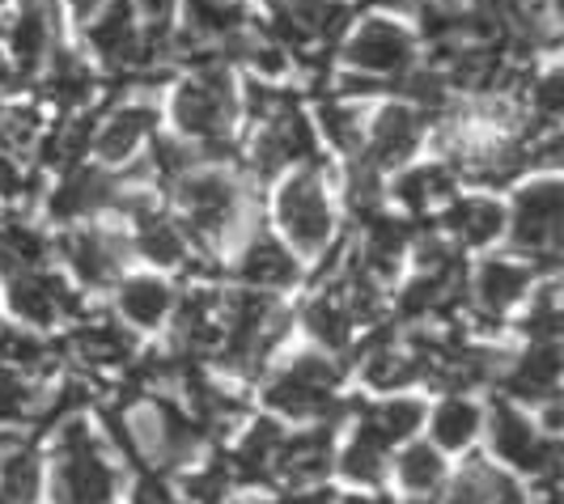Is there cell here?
Instances as JSON below:
<instances>
[{
  "label": "cell",
  "mask_w": 564,
  "mask_h": 504,
  "mask_svg": "<svg viewBox=\"0 0 564 504\" xmlns=\"http://www.w3.org/2000/svg\"><path fill=\"white\" fill-rule=\"evenodd\" d=\"M238 89L229 81L226 64L221 59H208L199 64L196 77L178 85L174 94V123L183 136H192L199 149V157H226L234 141V119H238Z\"/></svg>",
  "instance_id": "cell-1"
},
{
  "label": "cell",
  "mask_w": 564,
  "mask_h": 504,
  "mask_svg": "<svg viewBox=\"0 0 564 504\" xmlns=\"http://www.w3.org/2000/svg\"><path fill=\"white\" fill-rule=\"evenodd\" d=\"M170 196L183 212V229L196 242H221L247 212V191L226 169H187L170 183Z\"/></svg>",
  "instance_id": "cell-2"
},
{
  "label": "cell",
  "mask_w": 564,
  "mask_h": 504,
  "mask_svg": "<svg viewBox=\"0 0 564 504\" xmlns=\"http://www.w3.org/2000/svg\"><path fill=\"white\" fill-rule=\"evenodd\" d=\"M56 471H52V501L56 504H111L115 467L102 453V441L85 420L56 424Z\"/></svg>",
  "instance_id": "cell-3"
},
{
  "label": "cell",
  "mask_w": 564,
  "mask_h": 504,
  "mask_svg": "<svg viewBox=\"0 0 564 504\" xmlns=\"http://www.w3.org/2000/svg\"><path fill=\"white\" fill-rule=\"evenodd\" d=\"M276 221L289 238V251L297 254H323L332 233H336V212L327 199V169L302 166L293 178H284L276 196Z\"/></svg>",
  "instance_id": "cell-4"
},
{
  "label": "cell",
  "mask_w": 564,
  "mask_h": 504,
  "mask_svg": "<svg viewBox=\"0 0 564 504\" xmlns=\"http://www.w3.org/2000/svg\"><path fill=\"white\" fill-rule=\"evenodd\" d=\"M336 386L339 364L323 352H302L268 382L263 398L289 420H327V412L336 407Z\"/></svg>",
  "instance_id": "cell-5"
},
{
  "label": "cell",
  "mask_w": 564,
  "mask_h": 504,
  "mask_svg": "<svg viewBox=\"0 0 564 504\" xmlns=\"http://www.w3.org/2000/svg\"><path fill=\"white\" fill-rule=\"evenodd\" d=\"M509 242L518 254H535L543 263H556L561 251V183L556 174L527 183L513 199Z\"/></svg>",
  "instance_id": "cell-6"
},
{
  "label": "cell",
  "mask_w": 564,
  "mask_h": 504,
  "mask_svg": "<svg viewBox=\"0 0 564 504\" xmlns=\"http://www.w3.org/2000/svg\"><path fill=\"white\" fill-rule=\"evenodd\" d=\"M339 56L348 68L369 77H403L408 68H416V34L391 18H366L348 30Z\"/></svg>",
  "instance_id": "cell-7"
},
{
  "label": "cell",
  "mask_w": 564,
  "mask_h": 504,
  "mask_svg": "<svg viewBox=\"0 0 564 504\" xmlns=\"http://www.w3.org/2000/svg\"><path fill=\"white\" fill-rule=\"evenodd\" d=\"M344 26H348V4L339 0H268V39L293 52L336 43Z\"/></svg>",
  "instance_id": "cell-8"
},
{
  "label": "cell",
  "mask_w": 564,
  "mask_h": 504,
  "mask_svg": "<svg viewBox=\"0 0 564 504\" xmlns=\"http://www.w3.org/2000/svg\"><path fill=\"white\" fill-rule=\"evenodd\" d=\"M56 251L64 254V263L73 267V276L85 288H102L123 272L128 238H119L107 224H73L59 233Z\"/></svg>",
  "instance_id": "cell-9"
},
{
  "label": "cell",
  "mask_w": 564,
  "mask_h": 504,
  "mask_svg": "<svg viewBox=\"0 0 564 504\" xmlns=\"http://www.w3.org/2000/svg\"><path fill=\"white\" fill-rule=\"evenodd\" d=\"M424 123H429V119H424L416 107H408V102H387L382 111L369 119L366 141H361V153H357V157H366L373 169L403 166V162L416 153V144H421Z\"/></svg>",
  "instance_id": "cell-10"
},
{
  "label": "cell",
  "mask_w": 564,
  "mask_h": 504,
  "mask_svg": "<svg viewBox=\"0 0 564 504\" xmlns=\"http://www.w3.org/2000/svg\"><path fill=\"white\" fill-rule=\"evenodd\" d=\"M492 453L506 458L509 467H518V471H531V475H543V471L561 467L556 441H543L513 403H497L492 407Z\"/></svg>",
  "instance_id": "cell-11"
},
{
  "label": "cell",
  "mask_w": 564,
  "mask_h": 504,
  "mask_svg": "<svg viewBox=\"0 0 564 504\" xmlns=\"http://www.w3.org/2000/svg\"><path fill=\"white\" fill-rule=\"evenodd\" d=\"M9 306L30 327H52L59 314H77L82 297L59 281V276H52V272L26 267V272H13L9 276Z\"/></svg>",
  "instance_id": "cell-12"
},
{
  "label": "cell",
  "mask_w": 564,
  "mask_h": 504,
  "mask_svg": "<svg viewBox=\"0 0 564 504\" xmlns=\"http://www.w3.org/2000/svg\"><path fill=\"white\" fill-rule=\"evenodd\" d=\"M119 196V178H111L102 166H73L64 169L52 196H47V212L56 221H85V217H98L107 212Z\"/></svg>",
  "instance_id": "cell-13"
},
{
  "label": "cell",
  "mask_w": 564,
  "mask_h": 504,
  "mask_svg": "<svg viewBox=\"0 0 564 504\" xmlns=\"http://www.w3.org/2000/svg\"><path fill=\"white\" fill-rule=\"evenodd\" d=\"M332 441H336V428L332 420H318L306 432H293L284 437L276 458H272V479L293 483V487H306L332 471Z\"/></svg>",
  "instance_id": "cell-14"
},
{
  "label": "cell",
  "mask_w": 564,
  "mask_h": 504,
  "mask_svg": "<svg viewBox=\"0 0 564 504\" xmlns=\"http://www.w3.org/2000/svg\"><path fill=\"white\" fill-rule=\"evenodd\" d=\"M158 132V107L153 102H123L115 107L98 128H94V141L89 149L98 153V162L119 166V162H132L137 149Z\"/></svg>",
  "instance_id": "cell-15"
},
{
  "label": "cell",
  "mask_w": 564,
  "mask_h": 504,
  "mask_svg": "<svg viewBox=\"0 0 564 504\" xmlns=\"http://www.w3.org/2000/svg\"><path fill=\"white\" fill-rule=\"evenodd\" d=\"M9 64L18 77H34L43 68V59L56 43V13L39 9V4H22L9 22Z\"/></svg>",
  "instance_id": "cell-16"
},
{
  "label": "cell",
  "mask_w": 564,
  "mask_h": 504,
  "mask_svg": "<svg viewBox=\"0 0 564 504\" xmlns=\"http://www.w3.org/2000/svg\"><path fill=\"white\" fill-rule=\"evenodd\" d=\"M297 254L284 246L281 238H272V233H251V242L242 246V259H238V281L247 284V288H268V293H276V288H289V284L297 281Z\"/></svg>",
  "instance_id": "cell-17"
},
{
  "label": "cell",
  "mask_w": 564,
  "mask_h": 504,
  "mask_svg": "<svg viewBox=\"0 0 564 504\" xmlns=\"http://www.w3.org/2000/svg\"><path fill=\"white\" fill-rule=\"evenodd\" d=\"M247 22H251V13H247L242 0H187L183 4V34H178V43L204 52L199 43L217 47V43H226L234 34H242Z\"/></svg>",
  "instance_id": "cell-18"
},
{
  "label": "cell",
  "mask_w": 564,
  "mask_h": 504,
  "mask_svg": "<svg viewBox=\"0 0 564 504\" xmlns=\"http://www.w3.org/2000/svg\"><path fill=\"white\" fill-rule=\"evenodd\" d=\"M501 386L513 398H531V403H547L556 398L561 386V352H556V339L552 343H531V352L513 357L501 373Z\"/></svg>",
  "instance_id": "cell-19"
},
{
  "label": "cell",
  "mask_w": 564,
  "mask_h": 504,
  "mask_svg": "<svg viewBox=\"0 0 564 504\" xmlns=\"http://www.w3.org/2000/svg\"><path fill=\"white\" fill-rule=\"evenodd\" d=\"M43 98L47 102H56V107H64V111H77V107H85L89 98H94V73H89V64H85L73 47H56L52 43V52H47V59H43Z\"/></svg>",
  "instance_id": "cell-20"
},
{
  "label": "cell",
  "mask_w": 564,
  "mask_h": 504,
  "mask_svg": "<svg viewBox=\"0 0 564 504\" xmlns=\"http://www.w3.org/2000/svg\"><path fill=\"white\" fill-rule=\"evenodd\" d=\"M531 284H535V267H527L518 259H484L476 267L471 293H476V306L484 314H501L513 302H522Z\"/></svg>",
  "instance_id": "cell-21"
},
{
  "label": "cell",
  "mask_w": 564,
  "mask_h": 504,
  "mask_svg": "<svg viewBox=\"0 0 564 504\" xmlns=\"http://www.w3.org/2000/svg\"><path fill=\"white\" fill-rule=\"evenodd\" d=\"M446 233H451L454 246H488L501 229H506V212L497 199H484V196H467V199H454L446 208Z\"/></svg>",
  "instance_id": "cell-22"
},
{
  "label": "cell",
  "mask_w": 564,
  "mask_h": 504,
  "mask_svg": "<svg viewBox=\"0 0 564 504\" xmlns=\"http://www.w3.org/2000/svg\"><path fill=\"white\" fill-rule=\"evenodd\" d=\"M132 336L115 322V318H94V322H82L73 331V352L77 361L89 364V369H111V364H128L132 361Z\"/></svg>",
  "instance_id": "cell-23"
},
{
  "label": "cell",
  "mask_w": 564,
  "mask_h": 504,
  "mask_svg": "<svg viewBox=\"0 0 564 504\" xmlns=\"http://www.w3.org/2000/svg\"><path fill=\"white\" fill-rule=\"evenodd\" d=\"M170 309H174V293L158 276H132V281L119 284V314L132 327L149 331V327H158L166 318Z\"/></svg>",
  "instance_id": "cell-24"
},
{
  "label": "cell",
  "mask_w": 564,
  "mask_h": 504,
  "mask_svg": "<svg viewBox=\"0 0 564 504\" xmlns=\"http://www.w3.org/2000/svg\"><path fill=\"white\" fill-rule=\"evenodd\" d=\"M137 251L158 267H178L187 259V229L162 217L158 208L137 217Z\"/></svg>",
  "instance_id": "cell-25"
},
{
  "label": "cell",
  "mask_w": 564,
  "mask_h": 504,
  "mask_svg": "<svg viewBox=\"0 0 564 504\" xmlns=\"http://www.w3.org/2000/svg\"><path fill=\"white\" fill-rule=\"evenodd\" d=\"M302 322H306V331H311L327 352H344L348 343H352V314L344 306V297H339V284L336 293H318L306 314H302Z\"/></svg>",
  "instance_id": "cell-26"
},
{
  "label": "cell",
  "mask_w": 564,
  "mask_h": 504,
  "mask_svg": "<svg viewBox=\"0 0 564 504\" xmlns=\"http://www.w3.org/2000/svg\"><path fill=\"white\" fill-rule=\"evenodd\" d=\"M387 453H391V446H387L369 424H361V428H357V437L339 449L336 467H339V475L344 479L373 487V483H382V475H387Z\"/></svg>",
  "instance_id": "cell-27"
},
{
  "label": "cell",
  "mask_w": 564,
  "mask_h": 504,
  "mask_svg": "<svg viewBox=\"0 0 564 504\" xmlns=\"http://www.w3.org/2000/svg\"><path fill=\"white\" fill-rule=\"evenodd\" d=\"M284 441V428L276 420H259L247 432V441L234 449V458H229V471L238 479H272V458H276V449Z\"/></svg>",
  "instance_id": "cell-28"
},
{
  "label": "cell",
  "mask_w": 564,
  "mask_h": 504,
  "mask_svg": "<svg viewBox=\"0 0 564 504\" xmlns=\"http://www.w3.org/2000/svg\"><path fill=\"white\" fill-rule=\"evenodd\" d=\"M395 199L408 212H429L442 199H454V174L446 166H416L395 178Z\"/></svg>",
  "instance_id": "cell-29"
},
{
  "label": "cell",
  "mask_w": 564,
  "mask_h": 504,
  "mask_svg": "<svg viewBox=\"0 0 564 504\" xmlns=\"http://www.w3.org/2000/svg\"><path fill=\"white\" fill-rule=\"evenodd\" d=\"M318 128L323 136L336 144L339 153L357 157L361 153V141H366V114L352 98H339V102H323L318 107Z\"/></svg>",
  "instance_id": "cell-30"
},
{
  "label": "cell",
  "mask_w": 564,
  "mask_h": 504,
  "mask_svg": "<svg viewBox=\"0 0 564 504\" xmlns=\"http://www.w3.org/2000/svg\"><path fill=\"white\" fill-rule=\"evenodd\" d=\"M361 424H369L387 446H399V441L416 437V428L424 424V403H416V398H387V403L369 407Z\"/></svg>",
  "instance_id": "cell-31"
},
{
  "label": "cell",
  "mask_w": 564,
  "mask_h": 504,
  "mask_svg": "<svg viewBox=\"0 0 564 504\" xmlns=\"http://www.w3.org/2000/svg\"><path fill=\"white\" fill-rule=\"evenodd\" d=\"M480 407L471 398H446L437 412H433V437L442 449H463L476 441L480 432Z\"/></svg>",
  "instance_id": "cell-32"
},
{
  "label": "cell",
  "mask_w": 564,
  "mask_h": 504,
  "mask_svg": "<svg viewBox=\"0 0 564 504\" xmlns=\"http://www.w3.org/2000/svg\"><path fill=\"white\" fill-rule=\"evenodd\" d=\"M497 475H501V467H492L484 453H471L467 467L446 483L442 504H492V496H497Z\"/></svg>",
  "instance_id": "cell-33"
},
{
  "label": "cell",
  "mask_w": 564,
  "mask_h": 504,
  "mask_svg": "<svg viewBox=\"0 0 564 504\" xmlns=\"http://www.w3.org/2000/svg\"><path fill=\"white\" fill-rule=\"evenodd\" d=\"M395 471H399V483H403L408 492H416V496H429V492H437V487L446 483V462H442L437 449H429V446L403 449Z\"/></svg>",
  "instance_id": "cell-34"
},
{
  "label": "cell",
  "mask_w": 564,
  "mask_h": 504,
  "mask_svg": "<svg viewBox=\"0 0 564 504\" xmlns=\"http://www.w3.org/2000/svg\"><path fill=\"white\" fill-rule=\"evenodd\" d=\"M39 487H43V471L34 453L18 449L0 462V504H34Z\"/></svg>",
  "instance_id": "cell-35"
},
{
  "label": "cell",
  "mask_w": 564,
  "mask_h": 504,
  "mask_svg": "<svg viewBox=\"0 0 564 504\" xmlns=\"http://www.w3.org/2000/svg\"><path fill=\"white\" fill-rule=\"evenodd\" d=\"M52 352L47 343L34 336V331H22V327H0V364L13 369V373H39L47 369Z\"/></svg>",
  "instance_id": "cell-36"
},
{
  "label": "cell",
  "mask_w": 564,
  "mask_h": 504,
  "mask_svg": "<svg viewBox=\"0 0 564 504\" xmlns=\"http://www.w3.org/2000/svg\"><path fill=\"white\" fill-rule=\"evenodd\" d=\"M196 166H199L196 144H183V141H174V136H149V162H144V169H149L153 178L174 183V178H183L187 169H196Z\"/></svg>",
  "instance_id": "cell-37"
},
{
  "label": "cell",
  "mask_w": 564,
  "mask_h": 504,
  "mask_svg": "<svg viewBox=\"0 0 564 504\" xmlns=\"http://www.w3.org/2000/svg\"><path fill=\"white\" fill-rule=\"evenodd\" d=\"M43 412V391H34L26 382V373H13L0 364V424L26 420Z\"/></svg>",
  "instance_id": "cell-38"
},
{
  "label": "cell",
  "mask_w": 564,
  "mask_h": 504,
  "mask_svg": "<svg viewBox=\"0 0 564 504\" xmlns=\"http://www.w3.org/2000/svg\"><path fill=\"white\" fill-rule=\"evenodd\" d=\"M561 107H564V77L552 68V73H543V77L531 85V111H535V119H543V123H556Z\"/></svg>",
  "instance_id": "cell-39"
},
{
  "label": "cell",
  "mask_w": 564,
  "mask_h": 504,
  "mask_svg": "<svg viewBox=\"0 0 564 504\" xmlns=\"http://www.w3.org/2000/svg\"><path fill=\"white\" fill-rule=\"evenodd\" d=\"M132 4H137V13L149 18L153 26H170V18L178 9V0H132Z\"/></svg>",
  "instance_id": "cell-40"
},
{
  "label": "cell",
  "mask_w": 564,
  "mask_h": 504,
  "mask_svg": "<svg viewBox=\"0 0 564 504\" xmlns=\"http://www.w3.org/2000/svg\"><path fill=\"white\" fill-rule=\"evenodd\" d=\"M137 504H178L174 496L166 492V483H158V479H144L141 487H137Z\"/></svg>",
  "instance_id": "cell-41"
},
{
  "label": "cell",
  "mask_w": 564,
  "mask_h": 504,
  "mask_svg": "<svg viewBox=\"0 0 564 504\" xmlns=\"http://www.w3.org/2000/svg\"><path fill=\"white\" fill-rule=\"evenodd\" d=\"M268 504H332V496H327V492H297V487H293V492H281L276 501H268Z\"/></svg>",
  "instance_id": "cell-42"
},
{
  "label": "cell",
  "mask_w": 564,
  "mask_h": 504,
  "mask_svg": "<svg viewBox=\"0 0 564 504\" xmlns=\"http://www.w3.org/2000/svg\"><path fill=\"white\" fill-rule=\"evenodd\" d=\"M68 4H73V13H77L82 22H89V18H94V13H98L107 0H68Z\"/></svg>",
  "instance_id": "cell-43"
},
{
  "label": "cell",
  "mask_w": 564,
  "mask_h": 504,
  "mask_svg": "<svg viewBox=\"0 0 564 504\" xmlns=\"http://www.w3.org/2000/svg\"><path fill=\"white\" fill-rule=\"evenodd\" d=\"M13 81H18V73H13V64H9V56L0 52V94H4V89H13Z\"/></svg>",
  "instance_id": "cell-44"
},
{
  "label": "cell",
  "mask_w": 564,
  "mask_h": 504,
  "mask_svg": "<svg viewBox=\"0 0 564 504\" xmlns=\"http://www.w3.org/2000/svg\"><path fill=\"white\" fill-rule=\"evenodd\" d=\"M339 504H391V501H378V496H348V501Z\"/></svg>",
  "instance_id": "cell-45"
},
{
  "label": "cell",
  "mask_w": 564,
  "mask_h": 504,
  "mask_svg": "<svg viewBox=\"0 0 564 504\" xmlns=\"http://www.w3.org/2000/svg\"><path fill=\"white\" fill-rule=\"evenodd\" d=\"M378 4H395V9H403V4H416V9H421L424 0H378Z\"/></svg>",
  "instance_id": "cell-46"
},
{
  "label": "cell",
  "mask_w": 564,
  "mask_h": 504,
  "mask_svg": "<svg viewBox=\"0 0 564 504\" xmlns=\"http://www.w3.org/2000/svg\"><path fill=\"white\" fill-rule=\"evenodd\" d=\"M0 4H9V0H0Z\"/></svg>",
  "instance_id": "cell-47"
}]
</instances>
